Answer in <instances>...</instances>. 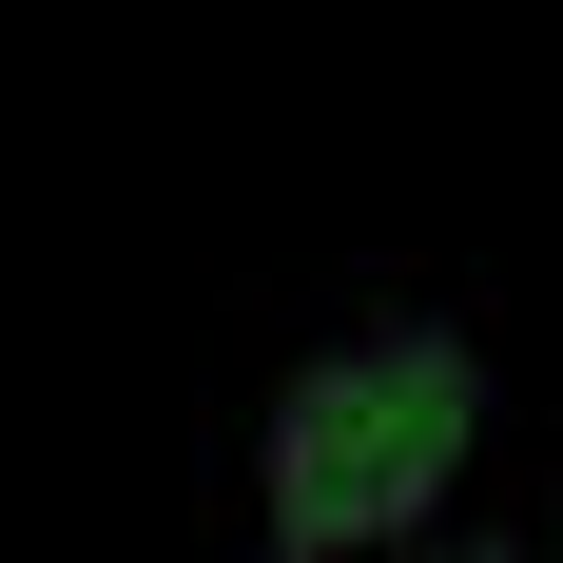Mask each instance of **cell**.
<instances>
[{
	"mask_svg": "<svg viewBox=\"0 0 563 563\" xmlns=\"http://www.w3.org/2000/svg\"><path fill=\"white\" fill-rule=\"evenodd\" d=\"M466 428H486L466 331H369V350H331V369L273 408V544H311V563L408 544V525L448 506Z\"/></svg>",
	"mask_w": 563,
	"mask_h": 563,
	"instance_id": "6da1fadb",
	"label": "cell"
}]
</instances>
